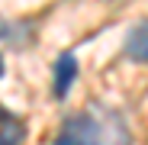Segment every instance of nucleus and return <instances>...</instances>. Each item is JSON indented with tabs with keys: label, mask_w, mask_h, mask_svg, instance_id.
<instances>
[{
	"label": "nucleus",
	"mask_w": 148,
	"mask_h": 145,
	"mask_svg": "<svg viewBox=\"0 0 148 145\" xmlns=\"http://www.w3.org/2000/svg\"><path fill=\"white\" fill-rule=\"evenodd\" d=\"M55 145H132V132L119 110L90 103L61 123Z\"/></svg>",
	"instance_id": "nucleus-1"
},
{
	"label": "nucleus",
	"mask_w": 148,
	"mask_h": 145,
	"mask_svg": "<svg viewBox=\"0 0 148 145\" xmlns=\"http://www.w3.org/2000/svg\"><path fill=\"white\" fill-rule=\"evenodd\" d=\"M81 74V68H77V58H74V52H61L58 61L52 65V93L58 97V100H64L71 84L77 81Z\"/></svg>",
	"instance_id": "nucleus-2"
},
{
	"label": "nucleus",
	"mask_w": 148,
	"mask_h": 145,
	"mask_svg": "<svg viewBox=\"0 0 148 145\" xmlns=\"http://www.w3.org/2000/svg\"><path fill=\"white\" fill-rule=\"evenodd\" d=\"M126 58L148 65V19H138L126 36Z\"/></svg>",
	"instance_id": "nucleus-3"
},
{
	"label": "nucleus",
	"mask_w": 148,
	"mask_h": 145,
	"mask_svg": "<svg viewBox=\"0 0 148 145\" xmlns=\"http://www.w3.org/2000/svg\"><path fill=\"white\" fill-rule=\"evenodd\" d=\"M23 139H26V126L16 116L3 113V119H0V145H23Z\"/></svg>",
	"instance_id": "nucleus-4"
},
{
	"label": "nucleus",
	"mask_w": 148,
	"mask_h": 145,
	"mask_svg": "<svg viewBox=\"0 0 148 145\" xmlns=\"http://www.w3.org/2000/svg\"><path fill=\"white\" fill-rule=\"evenodd\" d=\"M23 36H26V26L23 23H10L0 16V42H10V45H19Z\"/></svg>",
	"instance_id": "nucleus-5"
},
{
	"label": "nucleus",
	"mask_w": 148,
	"mask_h": 145,
	"mask_svg": "<svg viewBox=\"0 0 148 145\" xmlns=\"http://www.w3.org/2000/svg\"><path fill=\"white\" fill-rule=\"evenodd\" d=\"M3 71H7V65H3V55H0V78H3Z\"/></svg>",
	"instance_id": "nucleus-6"
}]
</instances>
